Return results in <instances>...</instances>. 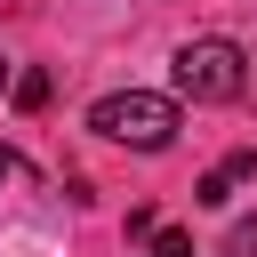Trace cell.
Segmentation results:
<instances>
[{
  "label": "cell",
  "instance_id": "obj_4",
  "mask_svg": "<svg viewBox=\"0 0 257 257\" xmlns=\"http://www.w3.org/2000/svg\"><path fill=\"white\" fill-rule=\"evenodd\" d=\"M217 257H257V217H233V233H225Z\"/></svg>",
  "mask_w": 257,
  "mask_h": 257
},
{
  "label": "cell",
  "instance_id": "obj_8",
  "mask_svg": "<svg viewBox=\"0 0 257 257\" xmlns=\"http://www.w3.org/2000/svg\"><path fill=\"white\" fill-rule=\"evenodd\" d=\"M8 80H16V72H8V56H0V88H8Z\"/></svg>",
  "mask_w": 257,
  "mask_h": 257
},
{
  "label": "cell",
  "instance_id": "obj_2",
  "mask_svg": "<svg viewBox=\"0 0 257 257\" xmlns=\"http://www.w3.org/2000/svg\"><path fill=\"white\" fill-rule=\"evenodd\" d=\"M241 64H249V56H241L233 40H185V48H177V96H193V104H233V96L249 88Z\"/></svg>",
  "mask_w": 257,
  "mask_h": 257
},
{
  "label": "cell",
  "instance_id": "obj_7",
  "mask_svg": "<svg viewBox=\"0 0 257 257\" xmlns=\"http://www.w3.org/2000/svg\"><path fill=\"white\" fill-rule=\"evenodd\" d=\"M16 169H24V161H16V153H8V145H0V185H8V177H16Z\"/></svg>",
  "mask_w": 257,
  "mask_h": 257
},
{
  "label": "cell",
  "instance_id": "obj_5",
  "mask_svg": "<svg viewBox=\"0 0 257 257\" xmlns=\"http://www.w3.org/2000/svg\"><path fill=\"white\" fill-rule=\"evenodd\" d=\"M16 104L40 112V104H48V72H16Z\"/></svg>",
  "mask_w": 257,
  "mask_h": 257
},
{
  "label": "cell",
  "instance_id": "obj_3",
  "mask_svg": "<svg viewBox=\"0 0 257 257\" xmlns=\"http://www.w3.org/2000/svg\"><path fill=\"white\" fill-rule=\"evenodd\" d=\"M249 177H257V153H225V161H217V169L193 185V201H201V209H225V201H233Z\"/></svg>",
  "mask_w": 257,
  "mask_h": 257
},
{
  "label": "cell",
  "instance_id": "obj_6",
  "mask_svg": "<svg viewBox=\"0 0 257 257\" xmlns=\"http://www.w3.org/2000/svg\"><path fill=\"white\" fill-rule=\"evenodd\" d=\"M145 257H193V233H153V249Z\"/></svg>",
  "mask_w": 257,
  "mask_h": 257
},
{
  "label": "cell",
  "instance_id": "obj_1",
  "mask_svg": "<svg viewBox=\"0 0 257 257\" xmlns=\"http://www.w3.org/2000/svg\"><path fill=\"white\" fill-rule=\"evenodd\" d=\"M88 128L128 145V153H169L177 145V96H153V88H112L88 104Z\"/></svg>",
  "mask_w": 257,
  "mask_h": 257
}]
</instances>
